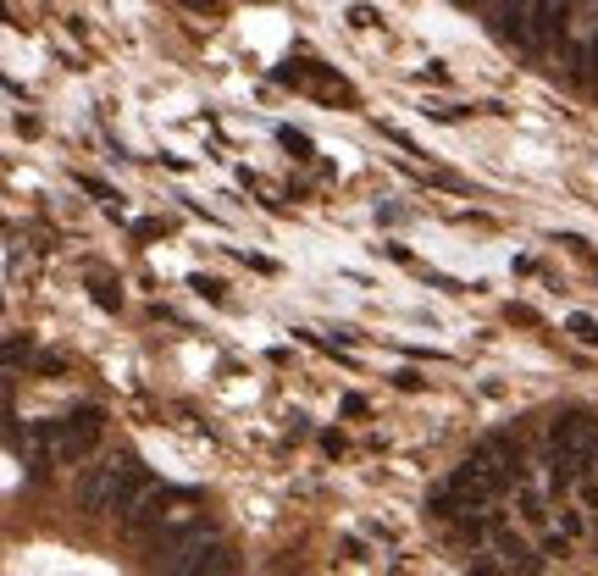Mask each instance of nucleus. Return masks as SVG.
<instances>
[{"label":"nucleus","instance_id":"1","mask_svg":"<svg viewBox=\"0 0 598 576\" xmlns=\"http://www.w3.org/2000/svg\"><path fill=\"white\" fill-rule=\"evenodd\" d=\"M549 444H554V493H565L576 477H587L598 460V421L587 410H565L560 421L549 427Z\"/></svg>","mask_w":598,"mask_h":576},{"label":"nucleus","instance_id":"2","mask_svg":"<svg viewBox=\"0 0 598 576\" xmlns=\"http://www.w3.org/2000/svg\"><path fill=\"white\" fill-rule=\"evenodd\" d=\"M50 427V449H56V466H78V460L89 455V449L100 444V432H106V416H100L95 405L72 410V416L61 421H45Z\"/></svg>","mask_w":598,"mask_h":576},{"label":"nucleus","instance_id":"3","mask_svg":"<svg viewBox=\"0 0 598 576\" xmlns=\"http://www.w3.org/2000/svg\"><path fill=\"white\" fill-rule=\"evenodd\" d=\"M178 504H194V493H178V488H150L139 493V499L128 504V532L133 538H144V532H156V527H167L172 516H178Z\"/></svg>","mask_w":598,"mask_h":576},{"label":"nucleus","instance_id":"4","mask_svg":"<svg viewBox=\"0 0 598 576\" xmlns=\"http://www.w3.org/2000/svg\"><path fill=\"white\" fill-rule=\"evenodd\" d=\"M167 571H233V554L222 549V543L205 549V538H200V543H189L178 560H167Z\"/></svg>","mask_w":598,"mask_h":576},{"label":"nucleus","instance_id":"5","mask_svg":"<svg viewBox=\"0 0 598 576\" xmlns=\"http://www.w3.org/2000/svg\"><path fill=\"white\" fill-rule=\"evenodd\" d=\"M488 527H493V549H499V554H504V560H510V565H515V571H538V554H532V549H527V543L515 538V532H510V527H504V516H493V521H488Z\"/></svg>","mask_w":598,"mask_h":576},{"label":"nucleus","instance_id":"6","mask_svg":"<svg viewBox=\"0 0 598 576\" xmlns=\"http://www.w3.org/2000/svg\"><path fill=\"white\" fill-rule=\"evenodd\" d=\"M72 183H78V189H84V194H95V200H106V205H117V200H122V194L111 189V183H100L95 172H78V178H72Z\"/></svg>","mask_w":598,"mask_h":576},{"label":"nucleus","instance_id":"7","mask_svg":"<svg viewBox=\"0 0 598 576\" xmlns=\"http://www.w3.org/2000/svg\"><path fill=\"white\" fill-rule=\"evenodd\" d=\"M571 333L582 338V344H598V322H593V316H571Z\"/></svg>","mask_w":598,"mask_h":576},{"label":"nucleus","instance_id":"8","mask_svg":"<svg viewBox=\"0 0 598 576\" xmlns=\"http://www.w3.org/2000/svg\"><path fill=\"white\" fill-rule=\"evenodd\" d=\"M283 144H288V150H299V156H311V139H305V133H294V128H283Z\"/></svg>","mask_w":598,"mask_h":576},{"label":"nucleus","instance_id":"9","mask_svg":"<svg viewBox=\"0 0 598 576\" xmlns=\"http://www.w3.org/2000/svg\"><path fill=\"white\" fill-rule=\"evenodd\" d=\"M194 288H200L205 300H222V283H216V277H194Z\"/></svg>","mask_w":598,"mask_h":576},{"label":"nucleus","instance_id":"10","mask_svg":"<svg viewBox=\"0 0 598 576\" xmlns=\"http://www.w3.org/2000/svg\"><path fill=\"white\" fill-rule=\"evenodd\" d=\"M183 6H194V12H205V6H216V0H183Z\"/></svg>","mask_w":598,"mask_h":576},{"label":"nucleus","instance_id":"11","mask_svg":"<svg viewBox=\"0 0 598 576\" xmlns=\"http://www.w3.org/2000/svg\"><path fill=\"white\" fill-rule=\"evenodd\" d=\"M593 67H598V34H593Z\"/></svg>","mask_w":598,"mask_h":576}]
</instances>
